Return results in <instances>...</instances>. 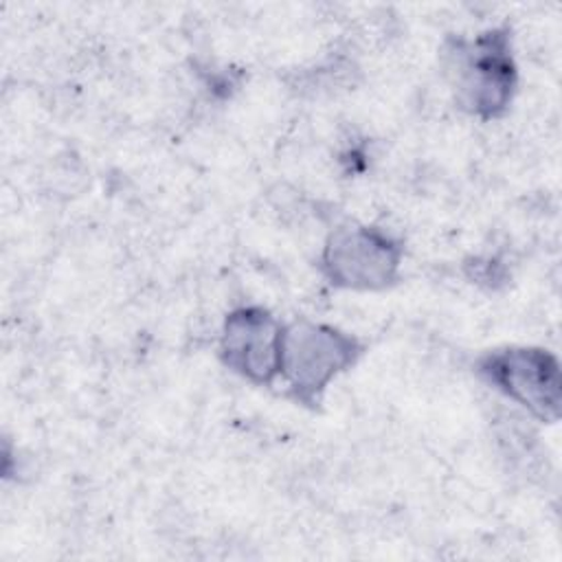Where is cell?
<instances>
[{"label":"cell","mask_w":562,"mask_h":562,"mask_svg":"<svg viewBox=\"0 0 562 562\" xmlns=\"http://www.w3.org/2000/svg\"><path fill=\"white\" fill-rule=\"evenodd\" d=\"M362 353L364 345L353 334L327 323L296 318L283 325L279 378L299 404L316 406L329 384L349 371Z\"/></svg>","instance_id":"cell-2"},{"label":"cell","mask_w":562,"mask_h":562,"mask_svg":"<svg viewBox=\"0 0 562 562\" xmlns=\"http://www.w3.org/2000/svg\"><path fill=\"white\" fill-rule=\"evenodd\" d=\"M283 323L261 305H241L226 314L217 353L222 364L239 378L270 386L281 371Z\"/></svg>","instance_id":"cell-5"},{"label":"cell","mask_w":562,"mask_h":562,"mask_svg":"<svg viewBox=\"0 0 562 562\" xmlns=\"http://www.w3.org/2000/svg\"><path fill=\"white\" fill-rule=\"evenodd\" d=\"M402 241L384 228L347 222L336 226L323 246L321 270L340 290L378 292L400 279Z\"/></svg>","instance_id":"cell-3"},{"label":"cell","mask_w":562,"mask_h":562,"mask_svg":"<svg viewBox=\"0 0 562 562\" xmlns=\"http://www.w3.org/2000/svg\"><path fill=\"white\" fill-rule=\"evenodd\" d=\"M441 64L454 101L468 114L492 121L507 112L518 86V68L507 29L446 42Z\"/></svg>","instance_id":"cell-1"},{"label":"cell","mask_w":562,"mask_h":562,"mask_svg":"<svg viewBox=\"0 0 562 562\" xmlns=\"http://www.w3.org/2000/svg\"><path fill=\"white\" fill-rule=\"evenodd\" d=\"M476 373L538 422H558L562 380L551 351L529 345L498 347L476 360Z\"/></svg>","instance_id":"cell-4"}]
</instances>
